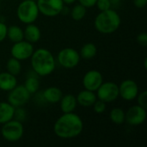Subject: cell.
Here are the masks:
<instances>
[{"mask_svg":"<svg viewBox=\"0 0 147 147\" xmlns=\"http://www.w3.org/2000/svg\"><path fill=\"white\" fill-rule=\"evenodd\" d=\"M84 130V122L82 118L71 112L63 113L53 125L54 134L63 140L74 139L79 136Z\"/></svg>","mask_w":147,"mask_h":147,"instance_id":"cell-1","label":"cell"},{"mask_svg":"<svg viewBox=\"0 0 147 147\" xmlns=\"http://www.w3.org/2000/svg\"><path fill=\"white\" fill-rule=\"evenodd\" d=\"M32 71L40 77L52 74L56 68V59L53 53L46 48L40 47L34 51L30 57Z\"/></svg>","mask_w":147,"mask_h":147,"instance_id":"cell-2","label":"cell"},{"mask_svg":"<svg viewBox=\"0 0 147 147\" xmlns=\"http://www.w3.org/2000/svg\"><path fill=\"white\" fill-rule=\"evenodd\" d=\"M121 23L119 13L112 8L100 11L94 21V26L97 32L103 34H110L118 30Z\"/></svg>","mask_w":147,"mask_h":147,"instance_id":"cell-3","label":"cell"},{"mask_svg":"<svg viewBox=\"0 0 147 147\" xmlns=\"http://www.w3.org/2000/svg\"><path fill=\"white\" fill-rule=\"evenodd\" d=\"M40 11L36 3V1L23 0L22 1L16 9V16L18 20L24 24L34 23L38 19Z\"/></svg>","mask_w":147,"mask_h":147,"instance_id":"cell-4","label":"cell"},{"mask_svg":"<svg viewBox=\"0 0 147 147\" xmlns=\"http://www.w3.org/2000/svg\"><path fill=\"white\" fill-rule=\"evenodd\" d=\"M24 134V127L22 122L18 121L15 119L2 125L1 134L2 137L8 142H17L19 141Z\"/></svg>","mask_w":147,"mask_h":147,"instance_id":"cell-5","label":"cell"},{"mask_svg":"<svg viewBox=\"0 0 147 147\" xmlns=\"http://www.w3.org/2000/svg\"><path fill=\"white\" fill-rule=\"evenodd\" d=\"M81 57L79 53L71 47L61 49L57 56V61L60 66L65 69H72L78 65Z\"/></svg>","mask_w":147,"mask_h":147,"instance_id":"cell-6","label":"cell"},{"mask_svg":"<svg viewBox=\"0 0 147 147\" xmlns=\"http://www.w3.org/2000/svg\"><path fill=\"white\" fill-rule=\"evenodd\" d=\"M97 99L106 103L113 102L119 98V85L114 82H102L96 91Z\"/></svg>","mask_w":147,"mask_h":147,"instance_id":"cell-7","label":"cell"},{"mask_svg":"<svg viewBox=\"0 0 147 147\" xmlns=\"http://www.w3.org/2000/svg\"><path fill=\"white\" fill-rule=\"evenodd\" d=\"M30 93L25 89L23 84H17L15 88L9 91L7 102L14 108H19L23 107L30 100Z\"/></svg>","mask_w":147,"mask_h":147,"instance_id":"cell-8","label":"cell"},{"mask_svg":"<svg viewBox=\"0 0 147 147\" xmlns=\"http://www.w3.org/2000/svg\"><path fill=\"white\" fill-rule=\"evenodd\" d=\"M40 14L47 17H54L62 13L65 3L63 0H37Z\"/></svg>","mask_w":147,"mask_h":147,"instance_id":"cell-9","label":"cell"},{"mask_svg":"<svg viewBox=\"0 0 147 147\" xmlns=\"http://www.w3.org/2000/svg\"><path fill=\"white\" fill-rule=\"evenodd\" d=\"M34 51V48L33 44L25 40H22L12 45L10 48V54L11 57L20 61H24L30 59Z\"/></svg>","mask_w":147,"mask_h":147,"instance_id":"cell-10","label":"cell"},{"mask_svg":"<svg viewBox=\"0 0 147 147\" xmlns=\"http://www.w3.org/2000/svg\"><path fill=\"white\" fill-rule=\"evenodd\" d=\"M146 109L138 104L134 105L127 110L125 122L133 127L140 126L146 121Z\"/></svg>","mask_w":147,"mask_h":147,"instance_id":"cell-11","label":"cell"},{"mask_svg":"<svg viewBox=\"0 0 147 147\" xmlns=\"http://www.w3.org/2000/svg\"><path fill=\"white\" fill-rule=\"evenodd\" d=\"M139 92V86L137 83L132 79H126L119 85V96H121L124 101H134L136 99Z\"/></svg>","mask_w":147,"mask_h":147,"instance_id":"cell-12","label":"cell"},{"mask_svg":"<svg viewBox=\"0 0 147 147\" xmlns=\"http://www.w3.org/2000/svg\"><path fill=\"white\" fill-rule=\"evenodd\" d=\"M103 82V77L102 73L97 70L88 71L83 78L82 84L85 90L96 92L100 85Z\"/></svg>","mask_w":147,"mask_h":147,"instance_id":"cell-13","label":"cell"},{"mask_svg":"<svg viewBox=\"0 0 147 147\" xmlns=\"http://www.w3.org/2000/svg\"><path fill=\"white\" fill-rule=\"evenodd\" d=\"M77 102L79 106L83 108H90L93 106L94 102L96 101L97 96L96 92L88 90H83L76 96Z\"/></svg>","mask_w":147,"mask_h":147,"instance_id":"cell-14","label":"cell"},{"mask_svg":"<svg viewBox=\"0 0 147 147\" xmlns=\"http://www.w3.org/2000/svg\"><path fill=\"white\" fill-rule=\"evenodd\" d=\"M17 85L16 76L6 71H0V90L9 92Z\"/></svg>","mask_w":147,"mask_h":147,"instance_id":"cell-15","label":"cell"},{"mask_svg":"<svg viewBox=\"0 0 147 147\" xmlns=\"http://www.w3.org/2000/svg\"><path fill=\"white\" fill-rule=\"evenodd\" d=\"M23 34L24 40L32 44L38 42L41 37V32L40 28L34 23L26 25V28L23 30Z\"/></svg>","mask_w":147,"mask_h":147,"instance_id":"cell-16","label":"cell"},{"mask_svg":"<svg viewBox=\"0 0 147 147\" xmlns=\"http://www.w3.org/2000/svg\"><path fill=\"white\" fill-rule=\"evenodd\" d=\"M42 96L46 102L55 104L59 102L61 97L63 96V93L59 88L51 86L47 88L44 91H42Z\"/></svg>","mask_w":147,"mask_h":147,"instance_id":"cell-17","label":"cell"},{"mask_svg":"<svg viewBox=\"0 0 147 147\" xmlns=\"http://www.w3.org/2000/svg\"><path fill=\"white\" fill-rule=\"evenodd\" d=\"M78 106L76 96L71 94L63 95L59 101V107L62 113H71L74 112Z\"/></svg>","mask_w":147,"mask_h":147,"instance_id":"cell-18","label":"cell"},{"mask_svg":"<svg viewBox=\"0 0 147 147\" xmlns=\"http://www.w3.org/2000/svg\"><path fill=\"white\" fill-rule=\"evenodd\" d=\"M15 108L8 102H0V124L3 125L14 118Z\"/></svg>","mask_w":147,"mask_h":147,"instance_id":"cell-19","label":"cell"},{"mask_svg":"<svg viewBox=\"0 0 147 147\" xmlns=\"http://www.w3.org/2000/svg\"><path fill=\"white\" fill-rule=\"evenodd\" d=\"M7 38L13 43L24 40L23 29L17 25H11L7 28Z\"/></svg>","mask_w":147,"mask_h":147,"instance_id":"cell-20","label":"cell"},{"mask_svg":"<svg viewBox=\"0 0 147 147\" xmlns=\"http://www.w3.org/2000/svg\"><path fill=\"white\" fill-rule=\"evenodd\" d=\"M97 53V47L92 42L85 43L79 51V55L81 59L90 60L92 59Z\"/></svg>","mask_w":147,"mask_h":147,"instance_id":"cell-21","label":"cell"},{"mask_svg":"<svg viewBox=\"0 0 147 147\" xmlns=\"http://www.w3.org/2000/svg\"><path fill=\"white\" fill-rule=\"evenodd\" d=\"M23 86L30 93V95L36 94L40 88V81L37 78V75L34 73V75L28 76Z\"/></svg>","mask_w":147,"mask_h":147,"instance_id":"cell-22","label":"cell"},{"mask_svg":"<svg viewBox=\"0 0 147 147\" xmlns=\"http://www.w3.org/2000/svg\"><path fill=\"white\" fill-rule=\"evenodd\" d=\"M125 117H126V111H124L121 108H114L111 109L109 113L110 121L116 125H121L125 123Z\"/></svg>","mask_w":147,"mask_h":147,"instance_id":"cell-23","label":"cell"},{"mask_svg":"<svg viewBox=\"0 0 147 147\" xmlns=\"http://www.w3.org/2000/svg\"><path fill=\"white\" fill-rule=\"evenodd\" d=\"M6 70L9 73L17 76L22 71V64L21 61L11 57L6 62Z\"/></svg>","mask_w":147,"mask_h":147,"instance_id":"cell-24","label":"cell"},{"mask_svg":"<svg viewBox=\"0 0 147 147\" xmlns=\"http://www.w3.org/2000/svg\"><path fill=\"white\" fill-rule=\"evenodd\" d=\"M87 12V8L80 3H78L72 7L71 9V16L74 21H81L84 18Z\"/></svg>","mask_w":147,"mask_h":147,"instance_id":"cell-25","label":"cell"},{"mask_svg":"<svg viewBox=\"0 0 147 147\" xmlns=\"http://www.w3.org/2000/svg\"><path fill=\"white\" fill-rule=\"evenodd\" d=\"M15 120L23 122L27 119V113L26 110L22 107L19 108H15V113H14V118Z\"/></svg>","mask_w":147,"mask_h":147,"instance_id":"cell-26","label":"cell"},{"mask_svg":"<svg viewBox=\"0 0 147 147\" xmlns=\"http://www.w3.org/2000/svg\"><path fill=\"white\" fill-rule=\"evenodd\" d=\"M106 102H104L103 101H102V100H99V99H96V101L94 102V104H93V109H94V111H95V113H96V114H98V115H102V114H103L105 111H106V109H107V107H106Z\"/></svg>","mask_w":147,"mask_h":147,"instance_id":"cell-27","label":"cell"},{"mask_svg":"<svg viewBox=\"0 0 147 147\" xmlns=\"http://www.w3.org/2000/svg\"><path fill=\"white\" fill-rule=\"evenodd\" d=\"M95 6L97 7L99 11H104L112 8V5L109 0H96Z\"/></svg>","mask_w":147,"mask_h":147,"instance_id":"cell-28","label":"cell"},{"mask_svg":"<svg viewBox=\"0 0 147 147\" xmlns=\"http://www.w3.org/2000/svg\"><path fill=\"white\" fill-rule=\"evenodd\" d=\"M137 102H138V105L147 109V91L146 90H144L140 93L138 94L137 97Z\"/></svg>","mask_w":147,"mask_h":147,"instance_id":"cell-29","label":"cell"},{"mask_svg":"<svg viewBox=\"0 0 147 147\" xmlns=\"http://www.w3.org/2000/svg\"><path fill=\"white\" fill-rule=\"evenodd\" d=\"M7 28L6 24L3 22H0V43L7 38Z\"/></svg>","mask_w":147,"mask_h":147,"instance_id":"cell-30","label":"cell"},{"mask_svg":"<svg viewBox=\"0 0 147 147\" xmlns=\"http://www.w3.org/2000/svg\"><path fill=\"white\" fill-rule=\"evenodd\" d=\"M137 42L142 46V47H146L147 46V34L143 32L138 34L137 36Z\"/></svg>","mask_w":147,"mask_h":147,"instance_id":"cell-31","label":"cell"},{"mask_svg":"<svg viewBox=\"0 0 147 147\" xmlns=\"http://www.w3.org/2000/svg\"><path fill=\"white\" fill-rule=\"evenodd\" d=\"M80 4L84 6L85 8H91L96 5V0H78Z\"/></svg>","mask_w":147,"mask_h":147,"instance_id":"cell-32","label":"cell"},{"mask_svg":"<svg viewBox=\"0 0 147 147\" xmlns=\"http://www.w3.org/2000/svg\"><path fill=\"white\" fill-rule=\"evenodd\" d=\"M147 3V0H134V4L135 5V7L139 8V9H142L144 7H146Z\"/></svg>","mask_w":147,"mask_h":147,"instance_id":"cell-33","label":"cell"},{"mask_svg":"<svg viewBox=\"0 0 147 147\" xmlns=\"http://www.w3.org/2000/svg\"><path fill=\"white\" fill-rule=\"evenodd\" d=\"M78 0H63V3H65V5H71L73 3H75Z\"/></svg>","mask_w":147,"mask_h":147,"instance_id":"cell-34","label":"cell"},{"mask_svg":"<svg viewBox=\"0 0 147 147\" xmlns=\"http://www.w3.org/2000/svg\"><path fill=\"white\" fill-rule=\"evenodd\" d=\"M109 1H110V3L112 6H116L121 3V0H109Z\"/></svg>","mask_w":147,"mask_h":147,"instance_id":"cell-35","label":"cell"},{"mask_svg":"<svg viewBox=\"0 0 147 147\" xmlns=\"http://www.w3.org/2000/svg\"><path fill=\"white\" fill-rule=\"evenodd\" d=\"M146 59H145V63H144V65H145V68H146Z\"/></svg>","mask_w":147,"mask_h":147,"instance_id":"cell-36","label":"cell"},{"mask_svg":"<svg viewBox=\"0 0 147 147\" xmlns=\"http://www.w3.org/2000/svg\"><path fill=\"white\" fill-rule=\"evenodd\" d=\"M32 1H37V0H32Z\"/></svg>","mask_w":147,"mask_h":147,"instance_id":"cell-37","label":"cell"},{"mask_svg":"<svg viewBox=\"0 0 147 147\" xmlns=\"http://www.w3.org/2000/svg\"><path fill=\"white\" fill-rule=\"evenodd\" d=\"M0 70H1V65H0Z\"/></svg>","mask_w":147,"mask_h":147,"instance_id":"cell-38","label":"cell"}]
</instances>
